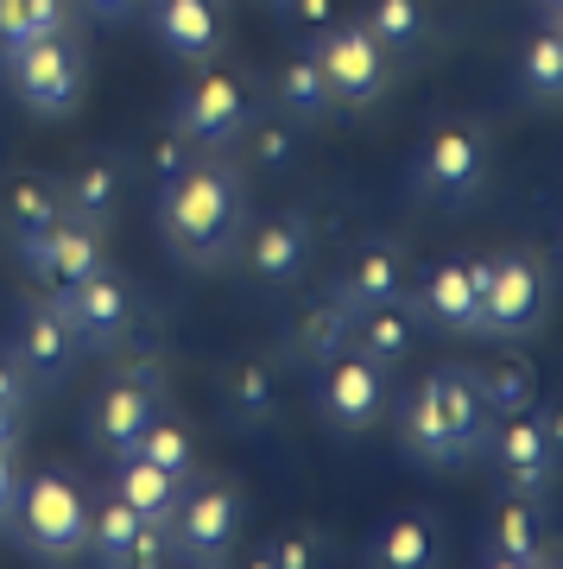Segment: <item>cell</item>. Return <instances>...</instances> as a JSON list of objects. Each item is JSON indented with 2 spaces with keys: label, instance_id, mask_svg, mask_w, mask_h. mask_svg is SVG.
I'll return each instance as SVG.
<instances>
[{
  "label": "cell",
  "instance_id": "cell-34",
  "mask_svg": "<svg viewBox=\"0 0 563 569\" xmlns=\"http://www.w3.org/2000/svg\"><path fill=\"white\" fill-rule=\"evenodd\" d=\"M58 26H70V0H0V44L39 39Z\"/></svg>",
  "mask_w": 563,
  "mask_h": 569
},
{
  "label": "cell",
  "instance_id": "cell-20",
  "mask_svg": "<svg viewBox=\"0 0 563 569\" xmlns=\"http://www.w3.org/2000/svg\"><path fill=\"white\" fill-rule=\"evenodd\" d=\"M273 418H279V361L241 355L235 367H221V425L260 437Z\"/></svg>",
  "mask_w": 563,
  "mask_h": 569
},
{
  "label": "cell",
  "instance_id": "cell-12",
  "mask_svg": "<svg viewBox=\"0 0 563 569\" xmlns=\"http://www.w3.org/2000/svg\"><path fill=\"white\" fill-rule=\"evenodd\" d=\"M45 298L58 305L82 355H115L121 342H134V298L115 272H96L82 284H45Z\"/></svg>",
  "mask_w": 563,
  "mask_h": 569
},
{
  "label": "cell",
  "instance_id": "cell-8",
  "mask_svg": "<svg viewBox=\"0 0 563 569\" xmlns=\"http://www.w3.org/2000/svg\"><path fill=\"white\" fill-rule=\"evenodd\" d=\"M304 51L323 70L336 108H374L393 89V51L362 20H329L317 39H304Z\"/></svg>",
  "mask_w": 563,
  "mask_h": 569
},
{
  "label": "cell",
  "instance_id": "cell-16",
  "mask_svg": "<svg viewBox=\"0 0 563 569\" xmlns=\"http://www.w3.org/2000/svg\"><path fill=\"white\" fill-rule=\"evenodd\" d=\"M58 222H63V183L58 178H45V171H13V178L0 183V234H7V247H13L20 260H32L39 241Z\"/></svg>",
  "mask_w": 563,
  "mask_h": 569
},
{
  "label": "cell",
  "instance_id": "cell-1",
  "mask_svg": "<svg viewBox=\"0 0 563 569\" xmlns=\"http://www.w3.org/2000/svg\"><path fill=\"white\" fill-rule=\"evenodd\" d=\"M152 222L159 247L190 272H216L235 260L254 203H247V171L228 152H190L184 171L152 183Z\"/></svg>",
  "mask_w": 563,
  "mask_h": 569
},
{
  "label": "cell",
  "instance_id": "cell-39",
  "mask_svg": "<svg viewBox=\"0 0 563 569\" xmlns=\"http://www.w3.org/2000/svg\"><path fill=\"white\" fill-rule=\"evenodd\" d=\"M0 406L20 411V418H26V406H32V380H26V367L13 361V355H0Z\"/></svg>",
  "mask_w": 563,
  "mask_h": 569
},
{
  "label": "cell",
  "instance_id": "cell-29",
  "mask_svg": "<svg viewBox=\"0 0 563 569\" xmlns=\"http://www.w3.org/2000/svg\"><path fill=\"white\" fill-rule=\"evenodd\" d=\"M367 32L393 51V58H418L431 44V7L424 0H367Z\"/></svg>",
  "mask_w": 563,
  "mask_h": 569
},
{
  "label": "cell",
  "instance_id": "cell-23",
  "mask_svg": "<svg viewBox=\"0 0 563 569\" xmlns=\"http://www.w3.org/2000/svg\"><path fill=\"white\" fill-rule=\"evenodd\" d=\"M355 342V310L336 298V291H323V298H304L292 310V323H285V355L298 367H317L329 355H343Z\"/></svg>",
  "mask_w": 563,
  "mask_h": 569
},
{
  "label": "cell",
  "instance_id": "cell-27",
  "mask_svg": "<svg viewBox=\"0 0 563 569\" xmlns=\"http://www.w3.org/2000/svg\"><path fill=\"white\" fill-rule=\"evenodd\" d=\"M140 531H146V519L108 488L96 507H89V545H82V557H89V563H108V569H127V550H134Z\"/></svg>",
  "mask_w": 563,
  "mask_h": 569
},
{
  "label": "cell",
  "instance_id": "cell-45",
  "mask_svg": "<svg viewBox=\"0 0 563 569\" xmlns=\"http://www.w3.org/2000/svg\"><path fill=\"white\" fill-rule=\"evenodd\" d=\"M266 7H273V13H279V7H285V0H266Z\"/></svg>",
  "mask_w": 563,
  "mask_h": 569
},
{
  "label": "cell",
  "instance_id": "cell-14",
  "mask_svg": "<svg viewBox=\"0 0 563 569\" xmlns=\"http://www.w3.org/2000/svg\"><path fill=\"white\" fill-rule=\"evenodd\" d=\"M405 305H412L418 329L463 336V342H475V336H482V284H475L468 260H437L424 279H412Z\"/></svg>",
  "mask_w": 563,
  "mask_h": 569
},
{
  "label": "cell",
  "instance_id": "cell-35",
  "mask_svg": "<svg viewBox=\"0 0 563 569\" xmlns=\"http://www.w3.org/2000/svg\"><path fill=\"white\" fill-rule=\"evenodd\" d=\"M241 146H247V159H254V171H285V164L298 159V121H279V114L260 121V114H254Z\"/></svg>",
  "mask_w": 563,
  "mask_h": 569
},
{
  "label": "cell",
  "instance_id": "cell-32",
  "mask_svg": "<svg viewBox=\"0 0 563 569\" xmlns=\"http://www.w3.org/2000/svg\"><path fill=\"white\" fill-rule=\"evenodd\" d=\"M475 380H482V399H487L494 418H501V411L539 406V367L525 361V355H501L494 367H475Z\"/></svg>",
  "mask_w": 563,
  "mask_h": 569
},
{
  "label": "cell",
  "instance_id": "cell-2",
  "mask_svg": "<svg viewBox=\"0 0 563 569\" xmlns=\"http://www.w3.org/2000/svg\"><path fill=\"white\" fill-rule=\"evenodd\" d=\"M494 430V411L482 399L475 367H431L399 406V449L424 468H468L482 462V443Z\"/></svg>",
  "mask_w": 563,
  "mask_h": 569
},
{
  "label": "cell",
  "instance_id": "cell-31",
  "mask_svg": "<svg viewBox=\"0 0 563 569\" xmlns=\"http://www.w3.org/2000/svg\"><path fill=\"white\" fill-rule=\"evenodd\" d=\"M520 96L525 102H544L557 108L563 102V44H557V26L532 32L520 51Z\"/></svg>",
  "mask_w": 563,
  "mask_h": 569
},
{
  "label": "cell",
  "instance_id": "cell-25",
  "mask_svg": "<svg viewBox=\"0 0 563 569\" xmlns=\"http://www.w3.org/2000/svg\"><path fill=\"white\" fill-rule=\"evenodd\" d=\"M115 493H121L127 507L140 512L146 526L171 531V519H178V500H184V481L171 475V468L146 462L140 449H127V456H115Z\"/></svg>",
  "mask_w": 563,
  "mask_h": 569
},
{
  "label": "cell",
  "instance_id": "cell-26",
  "mask_svg": "<svg viewBox=\"0 0 563 569\" xmlns=\"http://www.w3.org/2000/svg\"><path fill=\"white\" fill-rule=\"evenodd\" d=\"M362 557L367 563H381V569H431L443 557L437 519H431V512H399V519H386V526L367 538Z\"/></svg>",
  "mask_w": 563,
  "mask_h": 569
},
{
  "label": "cell",
  "instance_id": "cell-11",
  "mask_svg": "<svg viewBox=\"0 0 563 569\" xmlns=\"http://www.w3.org/2000/svg\"><path fill=\"white\" fill-rule=\"evenodd\" d=\"M482 456H487V468L501 475V488L525 493V500H551V488H557V475H563V456L551 449V437H544L539 406L501 411L494 430H487Z\"/></svg>",
  "mask_w": 563,
  "mask_h": 569
},
{
  "label": "cell",
  "instance_id": "cell-38",
  "mask_svg": "<svg viewBox=\"0 0 563 569\" xmlns=\"http://www.w3.org/2000/svg\"><path fill=\"white\" fill-rule=\"evenodd\" d=\"M279 13L292 20V32H298V39H317L323 26L336 20V7H329V0H285Z\"/></svg>",
  "mask_w": 563,
  "mask_h": 569
},
{
  "label": "cell",
  "instance_id": "cell-15",
  "mask_svg": "<svg viewBox=\"0 0 563 569\" xmlns=\"http://www.w3.org/2000/svg\"><path fill=\"white\" fill-rule=\"evenodd\" d=\"M7 355L26 367L32 387H58L82 348H77V336H70V323L58 317L51 298H26L20 317H13V342H7Z\"/></svg>",
  "mask_w": 563,
  "mask_h": 569
},
{
  "label": "cell",
  "instance_id": "cell-5",
  "mask_svg": "<svg viewBox=\"0 0 563 569\" xmlns=\"http://www.w3.org/2000/svg\"><path fill=\"white\" fill-rule=\"evenodd\" d=\"M13 545L32 550L39 563H70L89 545V493L63 475L45 468L20 488V512H13Z\"/></svg>",
  "mask_w": 563,
  "mask_h": 569
},
{
  "label": "cell",
  "instance_id": "cell-18",
  "mask_svg": "<svg viewBox=\"0 0 563 569\" xmlns=\"http://www.w3.org/2000/svg\"><path fill=\"white\" fill-rule=\"evenodd\" d=\"M544 538H551V526H544V500H525V493H506V500H494V512L482 519V563L494 569H532L544 563Z\"/></svg>",
  "mask_w": 563,
  "mask_h": 569
},
{
  "label": "cell",
  "instance_id": "cell-37",
  "mask_svg": "<svg viewBox=\"0 0 563 569\" xmlns=\"http://www.w3.org/2000/svg\"><path fill=\"white\" fill-rule=\"evenodd\" d=\"M184 164H190V146H184L178 133H159V140H152V152H146V178L165 183L171 171H184Z\"/></svg>",
  "mask_w": 563,
  "mask_h": 569
},
{
  "label": "cell",
  "instance_id": "cell-13",
  "mask_svg": "<svg viewBox=\"0 0 563 569\" xmlns=\"http://www.w3.org/2000/svg\"><path fill=\"white\" fill-rule=\"evenodd\" d=\"M235 253H241L254 291L292 298L304 284V272H310V222H304L298 209H279V216H266V222H247Z\"/></svg>",
  "mask_w": 563,
  "mask_h": 569
},
{
  "label": "cell",
  "instance_id": "cell-10",
  "mask_svg": "<svg viewBox=\"0 0 563 569\" xmlns=\"http://www.w3.org/2000/svg\"><path fill=\"white\" fill-rule=\"evenodd\" d=\"M241 545V493L228 481H184L171 519V563H228Z\"/></svg>",
  "mask_w": 563,
  "mask_h": 569
},
{
  "label": "cell",
  "instance_id": "cell-19",
  "mask_svg": "<svg viewBox=\"0 0 563 569\" xmlns=\"http://www.w3.org/2000/svg\"><path fill=\"white\" fill-rule=\"evenodd\" d=\"M152 411H159V392L140 387L134 373H115L96 392V406H89V443L115 462V456H127V449L140 443V430L152 425Z\"/></svg>",
  "mask_w": 563,
  "mask_h": 569
},
{
  "label": "cell",
  "instance_id": "cell-22",
  "mask_svg": "<svg viewBox=\"0 0 563 569\" xmlns=\"http://www.w3.org/2000/svg\"><path fill=\"white\" fill-rule=\"evenodd\" d=\"M26 272H32L39 284H82V279H96V272H108V247H101V228L70 222V216H63V222L39 241V253L26 260Z\"/></svg>",
  "mask_w": 563,
  "mask_h": 569
},
{
  "label": "cell",
  "instance_id": "cell-44",
  "mask_svg": "<svg viewBox=\"0 0 563 569\" xmlns=\"http://www.w3.org/2000/svg\"><path fill=\"white\" fill-rule=\"evenodd\" d=\"M539 7H544V13H563V0H539Z\"/></svg>",
  "mask_w": 563,
  "mask_h": 569
},
{
  "label": "cell",
  "instance_id": "cell-36",
  "mask_svg": "<svg viewBox=\"0 0 563 569\" xmlns=\"http://www.w3.org/2000/svg\"><path fill=\"white\" fill-rule=\"evenodd\" d=\"M20 488H26V475H20V443H0V531H7V538H13Z\"/></svg>",
  "mask_w": 563,
  "mask_h": 569
},
{
  "label": "cell",
  "instance_id": "cell-17",
  "mask_svg": "<svg viewBox=\"0 0 563 569\" xmlns=\"http://www.w3.org/2000/svg\"><path fill=\"white\" fill-rule=\"evenodd\" d=\"M140 20L178 63H209L221 51V0H140Z\"/></svg>",
  "mask_w": 563,
  "mask_h": 569
},
{
  "label": "cell",
  "instance_id": "cell-33",
  "mask_svg": "<svg viewBox=\"0 0 563 569\" xmlns=\"http://www.w3.org/2000/svg\"><path fill=\"white\" fill-rule=\"evenodd\" d=\"M146 456V462H159V468H171L178 481H190L197 475V449H190V430L178 425V418H159L152 411V425L140 430V443H134Z\"/></svg>",
  "mask_w": 563,
  "mask_h": 569
},
{
  "label": "cell",
  "instance_id": "cell-9",
  "mask_svg": "<svg viewBox=\"0 0 563 569\" xmlns=\"http://www.w3.org/2000/svg\"><path fill=\"white\" fill-rule=\"evenodd\" d=\"M254 127V96L235 70H197L171 102V133L190 152H235Z\"/></svg>",
  "mask_w": 563,
  "mask_h": 569
},
{
  "label": "cell",
  "instance_id": "cell-3",
  "mask_svg": "<svg viewBox=\"0 0 563 569\" xmlns=\"http://www.w3.org/2000/svg\"><path fill=\"white\" fill-rule=\"evenodd\" d=\"M0 82L20 108L58 121V114H77L82 89H89V58L70 39V26H58V32H39V39L0 44Z\"/></svg>",
  "mask_w": 563,
  "mask_h": 569
},
{
  "label": "cell",
  "instance_id": "cell-42",
  "mask_svg": "<svg viewBox=\"0 0 563 569\" xmlns=\"http://www.w3.org/2000/svg\"><path fill=\"white\" fill-rule=\"evenodd\" d=\"M539 425H544V437H551V449L563 456V399H544V406H539Z\"/></svg>",
  "mask_w": 563,
  "mask_h": 569
},
{
  "label": "cell",
  "instance_id": "cell-40",
  "mask_svg": "<svg viewBox=\"0 0 563 569\" xmlns=\"http://www.w3.org/2000/svg\"><path fill=\"white\" fill-rule=\"evenodd\" d=\"M260 563L266 569H310L317 563V545H310V538H279V545L260 550Z\"/></svg>",
  "mask_w": 563,
  "mask_h": 569
},
{
  "label": "cell",
  "instance_id": "cell-7",
  "mask_svg": "<svg viewBox=\"0 0 563 569\" xmlns=\"http://www.w3.org/2000/svg\"><path fill=\"white\" fill-rule=\"evenodd\" d=\"M551 317V272L532 253H487V284H482V336L475 342L520 348L532 342Z\"/></svg>",
  "mask_w": 563,
  "mask_h": 569
},
{
  "label": "cell",
  "instance_id": "cell-30",
  "mask_svg": "<svg viewBox=\"0 0 563 569\" xmlns=\"http://www.w3.org/2000/svg\"><path fill=\"white\" fill-rule=\"evenodd\" d=\"M412 342H418L412 305H381V310H362V317H355V348L374 355L381 367H399L405 355H412Z\"/></svg>",
  "mask_w": 563,
  "mask_h": 569
},
{
  "label": "cell",
  "instance_id": "cell-41",
  "mask_svg": "<svg viewBox=\"0 0 563 569\" xmlns=\"http://www.w3.org/2000/svg\"><path fill=\"white\" fill-rule=\"evenodd\" d=\"M82 7H89L101 26H121V20H134V13H140V0H82Z\"/></svg>",
  "mask_w": 563,
  "mask_h": 569
},
{
  "label": "cell",
  "instance_id": "cell-24",
  "mask_svg": "<svg viewBox=\"0 0 563 569\" xmlns=\"http://www.w3.org/2000/svg\"><path fill=\"white\" fill-rule=\"evenodd\" d=\"M63 183V216L70 222H89L108 234V222H115V209H121V190H127V164L115 159V152H96V159H82Z\"/></svg>",
  "mask_w": 563,
  "mask_h": 569
},
{
  "label": "cell",
  "instance_id": "cell-28",
  "mask_svg": "<svg viewBox=\"0 0 563 569\" xmlns=\"http://www.w3.org/2000/svg\"><path fill=\"white\" fill-rule=\"evenodd\" d=\"M273 108H279L285 121H298V127H310V121H323L329 114V82H323V70L310 63V51H298V58H285L279 63V77H273Z\"/></svg>",
  "mask_w": 563,
  "mask_h": 569
},
{
  "label": "cell",
  "instance_id": "cell-4",
  "mask_svg": "<svg viewBox=\"0 0 563 569\" xmlns=\"http://www.w3.org/2000/svg\"><path fill=\"white\" fill-rule=\"evenodd\" d=\"M386 406H393V367H381L355 342L310 367V411L336 443H362L386 418Z\"/></svg>",
  "mask_w": 563,
  "mask_h": 569
},
{
  "label": "cell",
  "instance_id": "cell-43",
  "mask_svg": "<svg viewBox=\"0 0 563 569\" xmlns=\"http://www.w3.org/2000/svg\"><path fill=\"white\" fill-rule=\"evenodd\" d=\"M0 443H20V411L0 406Z\"/></svg>",
  "mask_w": 563,
  "mask_h": 569
},
{
  "label": "cell",
  "instance_id": "cell-6",
  "mask_svg": "<svg viewBox=\"0 0 563 569\" xmlns=\"http://www.w3.org/2000/svg\"><path fill=\"white\" fill-rule=\"evenodd\" d=\"M412 197L431 209H468L487 190V133L468 121H443L431 140L412 152Z\"/></svg>",
  "mask_w": 563,
  "mask_h": 569
},
{
  "label": "cell",
  "instance_id": "cell-21",
  "mask_svg": "<svg viewBox=\"0 0 563 569\" xmlns=\"http://www.w3.org/2000/svg\"><path fill=\"white\" fill-rule=\"evenodd\" d=\"M405 291H412V266L393 241H367L355 247V260L343 266V279H336V298H343L355 317L362 310H381V305H405Z\"/></svg>",
  "mask_w": 563,
  "mask_h": 569
}]
</instances>
